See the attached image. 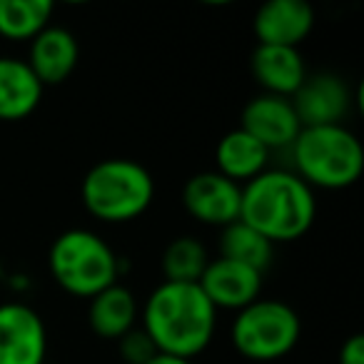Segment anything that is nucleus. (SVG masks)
Wrapping results in <instances>:
<instances>
[{"label": "nucleus", "mask_w": 364, "mask_h": 364, "mask_svg": "<svg viewBox=\"0 0 364 364\" xmlns=\"http://www.w3.org/2000/svg\"><path fill=\"white\" fill-rule=\"evenodd\" d=\"M269 150L264 145H259L252 135H247L245 130H232L228 135H223V140L215 147V162H218V172L225 177H230L232 182L240 180H252L259 172H264L267 165Z\"/></svg>", "instance_id": "obj_17"}, {"label": "nucleus", "mask_w": 364, "mask_h": 364, "mask_svg": "<svg viewBox=\"0 0 364 364\" xmlns=\"http://www.w3.org/2000/svg\"><path fill=\"white\" fill-rule=\"evenodd\" d=\"M339 364H364V337L352 334L339 349Z\"/></svg>", "instance_id": "obj_22"}, {"label": "nucleus", "mask_w": 364, "mask_h": 364, "mask_svg": "<svg viewBox=\"0 0 364 364\" xmlns=\"http://www.w3.org/2000/svg\"><path fill=\"white\" fill-rule=\"evenodd\" d=\"M302 324L289 304L279 299H255L232 322V344L255 362L279 359L297 344Z\"/></svg>", "instance_id": "obj_6"}, {"label": "nucleus", "mask_w": 364, "mask_h": 364, "mask_svg": "<svg viewBox=\"0 0 364 364\" xmlns=\"http://www.w3.org/2000/svg\"><path fill=\"white\" fill-rule=\"evenodd\" d=\"M145 364H193L190 359H182V357H172V354H162L157 352L152 359H147Z\"/></svg>", "instance_id": "obj_23"}, {"label": "nucleus", "mask_w": 364, "mask_h": 364, "mask_svg": "<svg viewBox=\"0 0 364 364\" xmlns=\"http://www.w3.org/2000/svg\"><path fill=\"white\" fill-rule=\"evenodd\" d=\"M77 41L70 31L58 26H48L43 33H38L31 43V70L46 85H60L70 77V73L77 65Z\"/></svg>", "instance_id": "obj_13"}, {"label": "nucleus", "mask_w": 364, "mask_h": 364, "mask_svg": "<svg viewBox=\"0 0 364 364\" xmlns=\"http://www.w3.org/2000/svg\"><path fill=\"white\" fill-rule=\"evenodd\" d=\"M314 11L307 0H267L255 13L259 46L297 48L312 33Z\"/></svg>", "instance_id": "obj_12"}, {"label": "nucleus", "mask_w": 364, "mask_h": 364, "mask_svg": "<svg viewBox=\"0 0 364 364\" xmlns=\"http://www.w3.org/2000/svg\"><path fill=\"white\" fill-rule=\"evenodd\" d=\"M53 18V0H0V36L33 41Z\"/></svg>", "instance_id": "obj_19"}, {"label": "nucleus", "mask_w": 364, "mask_h": 364, "mask_svg": "<svg viewBox=\"0 0 364 364\" xmlns=\"http://www.w3.org/2000/svg\"><path fill=\"white\" fill-rule=\"evenodd\" d=\"M120 352L130 364H145L155 357L157 349L145 332H127L125 337H120Z\"/></svg>", "instance_id": "obj_21"}, {"label": "nucleus", "mask_w": 364, "mask_h": 364, "mask_svg": "<svg viewBox=\"0 0 364 364\" xmlns=\"http://www.w3.org/2000/svg\"><path fill=\"white\" fill-rule=\"evenodd\" d=\"M220 257L264 272L272 259V242L262 237L257 230L245 225L242 220H235L228 228H223V235H220Z\"/></svg>", "instance_id": "obj_18"}, {"label": "nucleus", "mask_w": 364, "mask_h": 364, "mask_svg": "<svg viewBox=\"0 0 364 364\" xmlns=\"http://www.w3.org/2000/svg\"><path fill=\"white\" fill-rule=\"evenodd\" d=\"M200 289L208 294L215 309H242L259 299L262 272L232 259H210L200 277Z\"/></svg>", "instance_id": "obj_11"}, {"label": "nucleus", "mask_w": 364, "mask_h": 364, "mask_svg": "<svg viewBox=\"0 0 364 364\" xmlns=\"http://www.w3.org/2000/svg\"><path fill=\"white\" fill-rule=\"evenodd\" d=\"M82 205L105 223H127L150 208L155 182L145 165L125 157L102 160L82 180Z\"/></svg>", "instance_id": "obj_4"}, {"label": "nucleus", "mask_w": 364, "mask_h": 364, "mask_svg": "<svg viewBox=\"0 0 364 364\" xmlns=\"http://www.w3.org/2000/svg\"><path fill=\"white\" fill-rule=\"evenodd\" d=\"M48 334L41 314L21 302L0 304V364H43Z\"/></svg>", "instance_id": "obj_7"}, {"label": "nucleus", "mask_w": 364, "mask_h": 364, "mask_svg": "<svg viewBox=\"0 0 364 364\" xmlns=\"http://www.w3.org/2000/svg\"><path fill=\"white\" fill-rule=\"evenodd\" d=\"M252 75L267 95L292 97L307 77V68L297 48L257 46L252 53Z\"/></svg>", "instance_id": "obj_14"}, {"label": "nucleus", "mask_w": 364, "mask_h": 364, "mask_svg": "<svg viewBox=\"0 0 364 364\" xmlns=\"http://www.w3.org/2000/svg\"><path fill=\"white\" fill-rule=\"evenodd\" d=\"M299 180L312 188L342 190L359 180L364 170V150L359 137L344 125L302 127L292 142Z\"/></svg>", "instance_id": "obj_3"}, {"label": "nucleus", "mask_w": 364, "mask_h": 364, "mask_svg": "<svg viewBox=\"0 0 364 364\" xmlns=\"http://www.w3.org/2000/svg\"><path fill=\"white\" fill-rule=\"evenodd\" d=\"M289 102L302 127L342 125V117L349 110V87L342 77L319 73L314 77H304Z\"/></svg>", "instance_id": "obj_10"}, {"label": "nucleus", "mask_w": 364, "mask_h": 364, "mask_svg": "<svg viewBox=\"0 0 364 364\" xmlns=\"http://www.w3.org/2000/svg\"><path fill=\"white\" fill-rule=\"evenodd\" d=\"M240 200L242 188L230 177L215 172H198L185 182L182 205L195 220L205 225L228 228L230 223L240 220Z\"/></svg>", "instance_id": "obj_8"}, {"label": "nucleus", "mask_w": 364, "mask_h": 364, "mask_svg": "<svg viewBox=\"0 0 364 364\" xmlns=\"http://www.w3.org/2000/svg\"><path fill=\"white\" fill-rule=\"evenodd\" d=\"M208 247L198 237H175L162 252V272L165 282L198 284L208 267Z\"/></svg>", "instance_id": "obj_20"}, {"label": "nucleus", "mask_w": 364, "mask_h": 364, "mask_svg": "<svg viewBox=\"0 0 364 364\" xmlns=\"http://www.w3.org/2000/svg\"><path fill=\"white\" fill-rule=\"evenodd\" d=\"M53 279L75 297H95L117 279V257L90 230H65L50 247Z\"/></svg>", "instance_id": "obj_5"}, {"label": "nucleus", "mask_w": 364, "mask_h": 364, "mask_svg": "<svg viewBox=\"0 0 364 364\" xmlns=\"http://www.w3.org/2000/svg\"><path fill=\"white\" fill-rule=\"evenodd\" d=\"M240 130L252 135L267 150H274V147H292L302 125H299L289 97L262 92L245 105Z\"/></svg>", "instance_id": "obj_9"}, {"label": "nucleus", "mask_w": 364, "mask_h": 364, "mask_svg": "<svg viewBox=\"0 0 364 364\" xmlns=\"http://www.w3.org/2000/svg\"><path fill=\"white\" fill-rule=\"evenodd\" d=\"M317 203L312 188L292 172L264 170L242 188L240 220L269 242H289L312 228Z\"/></svg>", "instance_id": "obj_2"}, {"label": "nucleus", "mask_w": 364, "mask_h": 364, "mask_svg": "<svg viewBox=\"0 0 364 364\" xmlns=\"http://www.w3.org/2000/svg\"><path fill=\"white\" fill-rule=\"evenodd\" d=\"M137 317V302L132 292L120 284L102 289L100 294L90 297V309L87 319L97 337L102 339H120L127 332H132V324Z\"/></svg>", "instance_id": "obj_16"}, {"label": "nucleus", "mask_w": 364, "mask_h": 364, "mask_svg": "<svg viewBox=\"0 0 364 364\" xmlns=\"http://www.w3.org/2000/svg\"><path fill=\"white\" fill-rule=\"evenodd\" d=\"M218 309L200 284L162 282L145 302V329L157 352L190 359L213 342Z\"/></svg>", "instance_id": "obj_1"}, {"label": "nucleus", "mask_w": 364, "mask_h": 364, "mask_svg": "<svg viewBox=\"0 0 364 364\" xmlns=\"http://www.w3.org/2000/svg\"><path fill=\"white\" fill-rule=\"evenodd\" d=\"M43 82L26 60L0 55V120H23L43 100Z\"/></svg>", "instance_id": "obj_15"}]
</instances>
